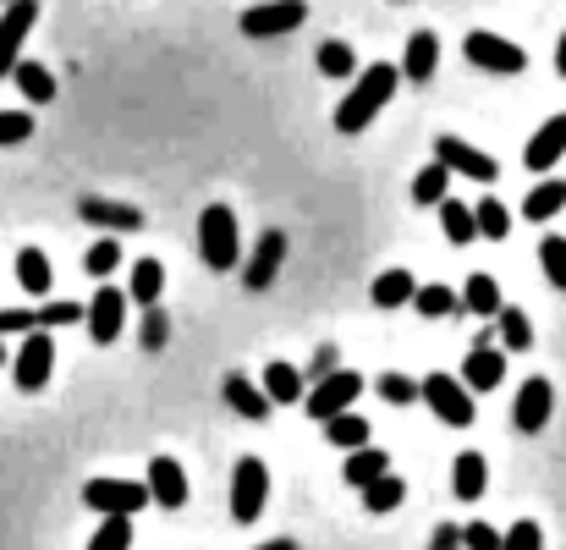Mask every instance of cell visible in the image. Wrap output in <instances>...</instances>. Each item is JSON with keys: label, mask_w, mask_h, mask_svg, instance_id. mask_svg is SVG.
<instances>
[{"label": "cell", "mask_w": 566, "mask_h": 550, "mask_svg": "<svg viewBox=\"0 0 566 550\" xmlns=\"http://www.w3.org/2000/svg\"><path fill=\"white\" fill-rule=\"evenodd\" d=\"M396 83H401V66H390V61L364 66V72L353 77V89L342 94V105H336V133H364L379 111L390 105Z\"/></svg>", "instance_id": "cell-1"}, {"label": "cell", "mask_w": 566, "mask_h": 550, "mask_svg": "<svg viewBox=\"0 0 566 550\" xmlns=\"http://www.w3.org/2000/svg\"><path fill=\"white\" fill-rule=\"evenodd\" d=\"M198 259H203L209 270H237V259H242V237H237V215H231V204H209V209L198 215Z\"/></svg>", "instance_id": "cell-2"}, {"label": "cell", "mask_w": 566, "mask_h": 550, "mask_svg": "<svg viewBox=\"0 0 566 550\" xmlns=\"http://www.w3.org/2000/svg\"><path fill=\"white\" fill-rule=\"evenodd\" d=\"M418 396L429 402V413L440 418V424H451V429H468L479 413H473V391L457 380V374H429L423 385H418Z\"/></svg>", "instance_id": "cell-3"}, {"label": "cell", "mask_w": 566, "mask_h": 550, "mask_svg": "<svg viewBox=\"0 0 566 550\" xmlns=\"http://www.w3.org/2000/svg\"><path fill=\"white\" fill-rule=\"evenodd\" d=\"M462 55H468V66L495 72V77H517L528 66V50L512 44V39H501V33H468L462 39Z\"/></svg>", "instance_id": "cell-4"}, {"label": "cell", "mask_w": 566, "mask_h": 550, "mask_svg": "<svg viewBox=\"0 0 566 550\" xmlns=\"http://www.w3.org/2000/svg\"><path fill=\"white\" fill-rule=\"evenodd\" d=\"M364 396V374L358 369H331L314 391H303V407H308V418H336V413H347L353 402Z\"/></svg>", "instance_id": "cell-5"}, {"label": "cell", "mask_w": 566, "mask_h": 550, "mask_svg": "<svg viewBox=\"0 0 566 550\" xmlns=\"http://www.w3.org/2000/svg\"><path fill=\"white\" fill-rule=\"evenodd\" d=\"M303 22H308V0H259V6H248L237 17V28L248 39H281V33H292Z\"/></svg>", "instance_id": "cell-6"}, {"label": "cell", "mask_w": 566, "mask_h": 550, "mask_svg": "<svg viewBox=\"0 0 566 550\" xmlns=\"http://www.w3.org/2000/svg\"><path fill=\"white\" fill-rule=\"evenodd\" d=\"M264 501H270V468L259 457H237V468H231V518L253 523L264 512Z\"/></svg>", "instance_id": "cell-7"}, {"label": "cell", "mask_w": 566, "mask_h": 550, "mask_svg": "<svg viewBox=\"0 0 566 550\" xmlns=\"http://www.w3.org/2000/svg\"><path fill=\"white\" fill-rule=\"evenodd\" d=\"M83 507H94L99 518L105 512H144V507H155L149 501V485H138V479H88L83 485Z\"/></svg>", "instance_id": "cell-8"}, {"label": "cell", "mask_w": 566, "mask_h": 550, "mask_svg": "<svg viewBox=\"0 0 566 550\" xmlns=\"http://www.w3.org/2000/svg\"><path fill=\"white\" fill-rule=\"evenodd\" d=\"M50 374H55V342H50V331H28V342H22L17 359H11L17 391H44Z\"/></svg>", "instance_id": "cell-9"}, {"label": "cell", "mask_w": 566, "mask_h": 550, "mask_svg": "<svg viewBox=\"0 0 566 550\" xmlns=\"http://www.w3.org/2000/svg\"><path fill=\"white\" fill-rule=\"evenodd\" d=\"M33 22H39V0H6V11H0V77H11V66L22 61Z\"/></svg>", "instance_id": "cell-10"}, {"label": "cell", "mask_w": 566, "mask_h": 550, "mask_svg": "<svg viewBox=\"0 0 566 550\" xmlns=\"http://www.w3.org/2000/svg\"><path fill=\"white\" fill-rule=\"evenodd\" d=\"M434 160H440L446 172L473 177V183H495V177H501V166H495L484 149H473L468 138H457V133H440V138H434Z\"/></svg>", "instance_id": "cell-11"}, {"label": "cell", "mask_w": 566, "mask_h": 550, "mask_svg": "<svg viewBox=\"0 0 566 550\" xmlns=\"http://www.w3.org/2000/svg\"><path fill=\"white\" fill-rule=\"evenodd\" d=\"M83 320H88V336H94L99 347H111V342L127 331V292H122V287H99L94 303L83 309Z\"/></svg>", "instance_id": "cell-12"}, {"label": "cell", "mask_w": 566, "mask_h": 550, "mask_svg": "<svg viewBox=\"0 0 566 550\" xmlns=\"http://www.w3.org/2000/svg\"><path fill=\"white\" fill-rule=\"evenodd\" d=\"M551 407H556V385H551L545 374H534V380H523V385H517L512 424H517L523 435H539V429L551 424Z\"/></svg>", "instance_id": "cell-13"}, {"label": "cell", "mask_w": 566, "mask_h": 550, "mask_svg": "<svg viewBox=\"0 0 566 550\" xmlns=\"http://www.w3.org/2000/svg\"><path fill=\"white\" fill-rule=\"evenodd\" d=\"M281 264H286V231H264L253 242V259L242 264V287L248 292H270L275 276H281Z\"/></svg>", "instance_id": "cell-14"}, {"label": "cell", "mask_w": 566, "mask_h": 550, "mask_svg": "<svg viewBox=\"0 0 566 550\" xmlns=\"http://www.w3.org/2000/svg\"><path fill=\"white\" fill-rule=\"evenodd\" d=\"M144 485H149V501L155 507H166V512H182L188 507V474H182L177 457H166V452L149 457V479Z\"/></svg>", "instance_id": "cell-15"}, {"label": "cell", "mask_w": 566, "mask_h": 550, "mask_svg": "<svg viewBox=\"0 0 566 550\" xmlns=\"http://www.w3.org/2000/svg\"><path fill=\"white\" fill-rule=\"evenodd\" d=\"M83 309L77 303H39V309H0V331H55V325H77Z\"/></svg>", "instance_id": "cell-16"}, {"label": "cell", "mask_w": 566, "mask_h": 550, "mask_svg": "<svg viewBox=\"0 0 566 550\" xmlns=\"http://www.w3.org/2000/svg\"><path fill=\"white\" fill-rule=\"evenodd\" d=\"M220 396H226V407H231L237 418H248V424H270V413H275V402L264 396V385H253L248 374H226Z\"/></svg>", "instance_id": "cell-17"}, {"label": "cell", "mask_w": 566, "mask_h": 550, "mask_svg": "<svg viewBox=\"0 0 566 550\" xmlns=\"http://www.w3.org/2000/svg\"><path fill=\"white\" fill-rule=\"evenodd\" d=\"M562 155H566V116H551V122L528 138L523 166H528V172H551V166H562Z\"/></svg>", "instance_id": "cell-18"}, {"label": "cell", "mask_w": 566, "mask_h": 550, "mask_svg": "<svg viewBox=\"0 0 566 550\" xmlns=\"http://www.w3.org/2000/svg\"><path fill=\"white\" fill-rule=\"evenodd\" d=\"M77 215H83L88 226H105V231H116V237L144 226V215H138L133 204H116V198H83V204H77Z\"/></svg>", "instance_id": "cell-19"}, {"label": "cell", "mask_w": 566, "mask_h": 550, "mask_svg": "<svg viewBox=\"0 0 566 550\" xmlns=\"http://www.w3.org/2000/svg\"><path fill=\"white\" fill-rule=\"evenodd\" d=\"M506 380V353H495V347H473L468 353V364H462V385L479 396V391H495Z\"/></svg>", "instance_id": "cell-20"}, {"label": "cell", "mask_w": 566, "mask_h": 550, "mask_svg": "<svg viewBox=\"0 0 566 550\" xmlns=\"http://www.w3.org/2000/svg\"><path fill=\"white\" fill-rule=\"evenodd\" d=\"M434 66H440V39H434L429 28H418V33L407 39V55H401V77H412V83H429V77H434Z\"/></svg>", "instance_id": "cell-21"}, {"label": "cell", "mask_w": 566, "mask_h": 550, "mask_svg": "<svg viewBox=\"0 0 566 550\" xmlns=\"http://www.w3.org/2000/svg\"><path fill=\"white\" fill-rule=\"evenodd\" d=\"M451 490H457V501H479V496L490 490V463H484L479 452H457V463H451Z\"/></svg>", "instance_id": "cell-22"}, {"label": "cell", "mask_w": 566, "mask_h": 550, "mask_svg": "<svg viewBox=\"0 0 566 550\" xmlns=\"http://www.w3.org/2000/svg\"><path fill=\"white\" fill-rule=\"evenodd\" d=\"M160 298H166V264H160V259H138L133 276H127V303L155 309Z\"/></svg>", "instance_id": "cell-23"}, {"label": "cell", "mask_w": 566, "mask_h": 550, "mask_svg": "<svg viewBox=\"0 0 566 550\" xmlns=\"http://www.w3.org/2000/svg\"><path fill=\"white\" fill-rule=\"evenodd\" d=\"M462 309L479 314V320H495V314H501V281L484 276V270H473V276L462 281Z\"/></svg>", "instance_id": "cell-24"}, {"label": "cell", "mask_w": 566, "mask_h": 550, "mask_svg": "<svg viewBox=\"0 0 566 550\" xmlns=\"http://www.w3.org/2000/svg\"><path fill=\"white\" fill-rule=\"evenodd\" d=\"M440 231H446V242L451 248H468L473 237H479V226H473V204H462V198H440Z\"/></svg>", "instance_id": "cell-25"}, {"label": "cell", "mask_w": 566, "mask_h": 550, "mask_svg": "<svg viewBox=\"0 0 566 550\" xmlns=\"http://www.w3.org/2000/svg\"><path fill=\"white\" fill-rule=\"evenodd\" d=\"M17 281H22V292H28V298H50L55 270H50L44 248H22V253H17Z\"/></svg>", "instance_id": "cell-26"}, {"label": "cell", "mask_w": 566, "mask_h": 550, "mask_svg": "<svg viewBox=\"0 0 566 550\" xmlns=\"http://www.w3.org/2000/svg\"><path fill=\"white\" fill-rule=\"evenodd\" d=\"M11 83L22 89L28 105H50V100H55V77H50V66H39V61H17V66H11Z\"/></svg>", "instance_id": "cell-27"}, {"label": "cell", "mask_w": 566, "mask_h": 550, "mask_svg": "<svg viewBox=\"0 0 566 550\" xmlns=\"http://www.w3.org/2000/svg\"><path fill=\"white\" fill-rule=\"evenodd\" d=\"M264 396H270L275 407H292V402H303V374H297V364L275 359V364L264 369Z\"/></svg>", "instance_id": "cell-28"}, {"label": "cell", "mask_w": 566, "mask_h": 550, "mask_svg": "<svg viewBox=\"0 0 566 550\" xmlns=\"http://www.w3.org/2000/svg\"><path fill=\"white\" fill-rule=\"evenodd\" d=\"M562 209H566V183L562 177H545V183L523 198V215H528V220H556Z\"/></svg>", "instance_id": "cell-29"}, {"label": "cell", "mask_w": 566, "mask_h": 550, "mask_svg": "<svg viewBox=\"0 0 566 550\" xmlns=\"http://www.w3.org/2000/svg\"><path fill=\"white\" fill-rule=\"evenodd\" d=\"M412 292H418V281L407 270H379L369 298H375V309H401V303H412Z\"/></svg>", "instance_id": "cell-30"}, {"label": "cell", "mask_w": 566, "mask_h": 550, "mask_svg": "<svg viewBox=\"0 0 566 550\" xmlns=\"http://www.w3.org/2000/svg\"><path fill=\"white\" fill-rule=\"evenodd\" d=\"M379 474H390V457H385L379 446H358V452L347 457V468H342V479H347V485H358V490H364V485H375Z\"/></svg>", "instance_id": "cell-31"}, {"label": "cell", "mask_w": 566, "mask_h": 550, "mask_svg": "<svg viewBox=\"0 0 566 550\" xmlns=\"http://www.w3.org/2000/svg\"><path fill=\"white\" fill-rule=\"evenodd\" d=\"M325 435H331V446H342V452H358V446H369V418H358V413L347 407V413L325 418Z\"/></svg>", "instance_id": "cell-32"}, {"label": "cell", "mask_w": 566, "mask_h": 550, "mask_svg": "<svg viewBox=\"0 0 566 550\" xmlns=\"http://www.w3.org/2000/svg\"><path fill=\"white\" fill-rule=\"evenodd\" d=\"M319 72L336 77V83L358 77V55H353V44H347V39H325V44H319Z\"/></svg>", "instance_id": "cell-33"}, {"label": "cell", "mask_w": 566, "mask_h": 550, "mask_svg": "<svg viewBox=\"0 0 566 550\" xmlns=\"http://www.w3.org/2000/svg\"><path fill=\"white\" fill-rule=\"evenodd\" d=\"M473 226H479L484 242H501V237L512 231V215H506L501 198H479V204H473Z\"/></svg>", "instance_id": "cell-34"}, {"label": "cell", "mask_w": 566, "mask_h": 550, "mask_svg": "<svg viewBox=\"0 0 566 550\" xmlns=\"http://www.w3.org/2000/svg\"><path fill=\"white\" fill-rule=\"evenodd\" d=\"M412 309H418L423 320H446V314H457V309H462V298H457L451 287H434V281H429V287H418V292H412Z\"/></svg>", "instance_id": "cell-35"}, {"label": "cell", "mask_w": 566, "mask_h": 550, "mask_svg": "<svg viewBox=\"0 0 566 550\" xmlns=\"http://www.w3.org/2000/svg\"><path fill=\"white\" fill-rule=\"evenodd\" d=\"M495 325H501V342H506L512 353H528V347H534V325H528V314H523V309H512V303H501V314H495Z\"/></svg>", "instance_id": "cell-36"}, {"label": "cell", "mask_w": 566, "mask_h": 550, "mask_svg": "<svg viewBox=\"0 0 566 550\" xmlns=\"http://www.w3.org/2000/svg\"><path fill=\"white\" fill-rule=\"evenodd\" d=\"M446 193H451V172H446L440 160H429V166L412 177V204H423V209H429V204H440Z\"/></svg>", "instance_id": "cell-37"}, {"label": "cell", "mask_w": 566, "mask_h": 550, "mask_svg": "<svg viewBox=\"0 0 566 550\" xmlns=\"http://www.w3.org/2000/svg\"><path fill=\"white\" fill-rule=\"evenodd\" d=\"M88 550H133V518L127 512H105V523L94 529Z\"/></svg>", "instance_id": "cell-38"}, {"label": "cell", "mask_w": 566, "mask_h": 550, "mask_svg": "<svg viewBox=\"0 0 566 550\" xmlns=\"http://www.w3.org/2000/svg\"><path fill=\"white\" fill-rule=\"evenodd\" d=\"M401 501H407V485H401L396 474H379L375 485H364V507H369V512H396Z\"/></svg>", "instance_id": "cell-39"}, {"label": "cell", "mask_w": 566, "mask_h": 550, "mask_svg": "<svg viewBox=\"0 0 566 550\" xmlns=\"http://www.w3.org/2000/svg\"><path fill=\"white\" fill-rule=\"evenodd\" d=\"M539 264H545V281L556 287V292H566V237H539Z\"/></svg>", "instance_id": "cell-40"}, {"label": "cell", "mask_w": 566, "mask_h": 550, "mask_svg": "<svg viewBox=\"0 0 566 550\" xmlns=\"http://www.w3.org/2000/svg\"><path fill=\"white\" fill-rule=\"evenodd\" d=\"M116 264H122V237H99V242L83 253V270H88V276H99V281H105Z\"/></svg>", "instance_id": "cell-41"}, {"label": "cell", "mask_w": 566, "mask_h": 550, "mask_svg": "<svg viewBox=\"0 0 566 550\" xmlns=\"http://www.w3.org/2000/svg\"><path fill=\"white\" fill-rule=\"evenodd\" d=\"M501 550H545V529L534 518H517L506 535H501Z\"/></svg>", "instance_id": "cell-42"}, {"label": "cell", "mask_w": 566, "mask_h": 550, "mask_svg": "<svg viewBox=\"0 0 566 550\" xmlns=\"http://www.w3.org/2000/svg\"><path fill=\"white\" fill-rule=\"evenodd\" d=\"M33 138V111H0V149Z\"/></svg>", "instance_id": "cell-43"}, {"label": "cell", "mask_w": 566, "mask_h": 550, "mask_svg": "<svg viewBox=\"0 0 566 550\" xmlns=\"http://www.w3.org/2000/svg\"><path fill=\"white\" fill-rule=\"evenodd\" d=\"M166 336H171V320H166V309L155 303V309L144 314V331H138V342H144L149 353H160V347H166Z\"/></svg>", "instance_id": "cell-44"}, {"label": "cell", "mask_w": 566, "mask_h": 550, "mask_svg": "<svg viewBox=\"0 0 566 550\" xmlns=\"http://www.w3.org/2000/svg\"><path fill=\"white\" fill-rule=\"evenodd\" d=\"M379 396H385L390 407H407V402H418V380H407V374H379Z\"/></svg>", "instance_id": "cell-45"}, {"label": "cell", "mask_w": 566, "mask_h": 550, "mask_svg": "<svg viewBox=\"0 0 566 550\" xmlns=\"http://www.w3.org/2000/svg\"><path fill=\"white\" fill-rule=\"evenodd\" d=\"M462 550H501V535L490 523H468L462 529Z\"/></svg>", "instance_id": "cell-46"}, {"label": "cell", "mask_w": 566, "mask_h": 550, "mask_svg": "<svg viewBox=\"0 0 566 550\" xmlns=\"http://www.w3.org/2000/svg\"><path fill=\"white\" fill-rule=\"evenodd\" d=\"M429 550H462V529H457V523H440L434 540H429Z\"/></svg>", "instance_id": "cell-47"}, {"label": "cell", "mask_w": 566, "mask_h": 550, "mask_svg": "<svg viewBox=\"0 0 566 550\" xmlns=\"http://www.w3.org/2000/svg\"><path fill=\"white\" fill-rule=\"evenodd\" d=\"M556 72H562V77H566V33H562V39H556Z\"/></svg>", "instance_id": "cell-48"}, {"label": "cell", "mask_w": 566, "mask_h": 550, "mask_svg": "<svg viewBox=\"0 0 566 550\" xmlns=\"http://www.w3.org/2000/svg\"><path fill=\"white\" fill-rule=\"evenodd\" d=\"M259 550H303V546H297V540H286V535H281V540H270V546H259Z\"/></svg>", "instance_id": "cell-49"}, {"label": "cell", "mask_w": 566, "mask_h": 550, "mask_svg": "<svg viewBox=\"0 0 566 550\" xmlns=\"http://www.w3.org/2000/svg\"><path fill=\"white\" fill-rule=\"evenodd\" d=\"M0 364H6V342H0Z\"/></svg>", "instance_id": "cell-50"}]
</instances>
